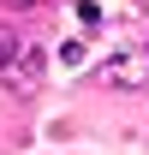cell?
<instances>
[{
	"instance_id": "obj_1",
	"label": "cell",
	"mask_w": 149,
	"mask_h": 155,
	"mask_svg": "<svg viewBox=\"0 0 149 155\" xmlns=\"http://www.w3.org/2000/svg\"><path fill=\"white\" fill-rule=\"evenodd\" d=\"M42 66H48V54L36 48V36L0 30V78H6V90H36V84H42Z\"/></svg>"
},
{
	"instance_id": "obj_2",
	"label": "cell",
	"mask_w": 149,
	"mask_h": 155,
	"mask_svg": "<svg viewBox=\"0 0 149 155\" xmlns=\"http://www.w3.org/2000/svg\"><path fill=\"white\" fill-rule=\"evenodd\" d=\"M95 84H108V90H143L149 84V48H131V54H113L108 66H95Z\"/></svg>"
}]
</instances>
